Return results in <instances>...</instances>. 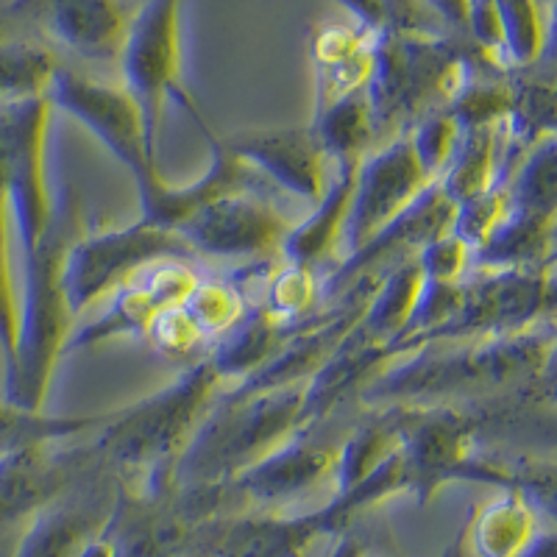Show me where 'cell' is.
<instances>
[{
  "label": "cell",
  "instance_id": "cell-1",
  "mask_svg": "<svg viewBox=\"0 0 557 557\" xmlns=\"http://www.w3.org/2000/svg\"><path fill=\"white\" fill-rule=\"evenodd\" d=\"M552 348L555 335L549 321L513 335L457 341L446 346L426 343L391 362L360 396L371 405L430 407L455 396L524 385L527 380H539L541 371L549 368Z\"/></svg>",
  "mask_w": 557,
  "mask_h": 557
},
{
  "label": "cell",
  "instance_id": "cell-2",
  "mask_svg": "<svg viewBox=\"0 0 557 557\" xmlns=\"http://www.w3.org/2000/svg\"><path fill=\"white\" fill-rule=\"evenodd\" d=\"M307 382L260 393H226L168 471H153V491L228 485L237 474L305 430Z\"/></svg>",
  "mask_w": 557,
  "mask_h": 557
},
{
  "label": "cell",
  "instance_id": "cell-3",
  "mask_svg": "<svg viewBox=\"0 0 557 557\" xmlns=\"http://www.w3.org/2000/svg\"><path fill=\"white\" fill-rule=\"evenodd\" d=\"M67 218L57 212L51 235L34 251L23 253V293H20V326L14 357L7 366V393L3 399L20 407L39 410L48 399L53 374L73 337V310L64 296L62 265L67 246Z\"/></svg>",
  "mask_w": 557,
  "mask_h": 557
},
{
  "label": "cell",
  "instance_id": "cell-4",
  "mask_svg": "<svg viewBox=\"0 0 557 557\" xmlns=\"http://www.w3.org/2000/svg\"><path fill=\"white\" fill-rule=\"evenodd\" d=\"M471 73V57L441 34L387 32L374 37L366 92L376 139L407 134L426 112L446 107Z\"/></svg>",
  "mask_w": 557,
  "mask_h": 557
},
{
  "label": "cell",
  "instance_id": "cell-5",
  "mask_svg": "<svg viewBox=\"0 0 557 557\" xmlns=\"http://www.w3.org/2000/svg\"><path fill=\"white\" fill-rule=\"evenodd\" d=\"M221 376L212 362H193L176 382L121 407L96 441L98 457L128 469H171L215 405Z\"/></svg>",
  "mask_w": 557,
  "mask_h": 557
},
{
  "label": "cell",
  "instance_id": "cell-6",
  "mask_svg": "<svg viewBox=\"0 0 557 557\" xmlns=\"http://www.w3.org/2000/svg\"><path fill=\"white\" fill-rule=\"evenodd\" d=\"M117 64L123 73V89L137 103L153 153H159V128L168 101L182 103L193 114L203 137L212 134L184 87L182 0H146L139 12L128 17L126 42Z\"/></svg>",
  "mask_w": 557,
  "mask_h": 557
},
{
  "label": "cell",
  "instance_id": "cell-7",
  "mask_svg": "<svg viewBox=\"0 0 557 557\" xmlns=\"http://www.w3.org/2000/svg\"><path fill=\"white\" fill-rule=\"evenodd\" d=\"M51 112L48 98L0 107V193L23 253L34 251L57 223L59 209L48 184Z\"/></svg>",
  "mask_w": 557,
  "mask_h": 557
},
{
  "label": "cell",
  "instance_id": "cell-8",
  "mask_svg": "<svg viewBox=\"0 0 557 557\" xmlns=\"http://www.w3.org/2000/svg\"><path fill=\"white\" fill-rule=\"evenodd\" d=\"M190 248L176 232L143 221L73 240L64 253L62 282L73 315H84L139 268L159 260H187Z\"/></svg>",
  "mask_w": 557,
  "mask_h": 557
},
{
  "label": "cell",
  "instance_id": "cell-9",
  "mask_svg": "<svg viewBox=\"0 0 557 557\" xmlns=\"http://www.w3.org/2000/svg\"><path fill=\"white\" fill-rule=\"evenodd\" d=\"M48 101L53 109L67 112L73 121L82 123L89 134H96L98 143L132 173L139 201L151 198L168 182L159 173L157 153L148 146L139 109L126 89L59 67L48 89Z\"/></svg>",
  "mask_w": 557,
  "mask_h": 557
},
{
  "label": "cell",
  "instance_id": "cell-10",
  "mask_svg": "<svg viewBox=\"0 0 557 557\" xmlns=\"http://www.w3.org/2000/svg\"><path fill=\"white\" fill-rule=\"evenodd\" d=\"M474 273L476 276L466 278V293L455 315L426 343L513 335L552 318V307H555L552 265Z\"/></svg>",
  "mask_w": 557,
  "mask_h": 557
},
{
  "label": "cell",
  "instance_id": "cell-11",
  "mask_svg": "<svg viewBox=\"0 0 557 557\" xmlns=\"http://www.w3.org/2000/svg\"><path fill=\"white\" fill-rule=\"evenodd\" d=\"M430 184L432 178L418 165L407 134L387 139L380 151L368 153L357 165L355 193L348 203L337 251L343 257L360 251L387 223L396 221Z\"/></svg>",
  "mask_w": 557,
  "mask_h": 557
},
{
  "label": "cell",
  "instance_id": "cell-12",
  "mask_svg": "<svg viewBox=\"0 0 557 557\" xmlns=\"http://www.w3.org/2000/svg\"><path fill=\"white\" fill-rule=\"evenodd\" d=\"M287 221L271 201L251 190H235L209 201L176 228L193 253L218 260H248L260 253L282 251Z\"/></svg>",
  "mask_w": 557,
  "mask_h": 557
},
{
  "label": "cell",
  "instance_id": "cell-13",
  "mask_svg": "<svg viewBox=\"0 0 557 557\" xmlns=\"http://www.w3.org/2000/svg\"><path fill=\"white\" fill-rule=\"evenodd\" d=\"M399 446L410 474V491L421 499H430L446 482L469 480L480 455L469 416L444 405L401 407Z\"/></svg>",
  "mask_w": 557,
  "mask_h": 557
},
{
  "label": "cell",
  "instance_id": "cell-14",
  "mask_svg": "<svg viewBox=\"0 0 557 557\" xmlns=\"http://www.w3.org/2000/svg\"><path fill=\"white\" fill-rule=\"evenodd\" d=\"M451 221H455V201L441 190V184L432 182L380 235L371 237L360 251L343 257L335 271L326 273L321 282V296H341L357 278L380 276L393 265L412 260L426 243L451 232Z\"/></svg>",
  "mask_w": 557,
  "mask_h": 557
},
{
  "label": "cell",
  "instance_id": "cell-15",
  "mask_svg": "<svg viewBox=\"0 0 557 557\" xmlns=\"http://www.w3.org/2000/svg\"><path fill=\"white\" fill-rule=\"evenodd\" d=\"M196 285L198 273L184 260H159L139 268L123 285L114 287L109 310L70 337L67 351L117 337H146L153 318L168 307L182 305Z\"/></svg>",
  "mask_w": 557,
  "mask_h": 557
},
{
  "label": "cell",
  "instance_id": "cell-16",
  "mask_svg": "<svg viewBox=\"0 0 557 557\" xmlns=\"http://www.w3.org/2000/svg\"><path fill=\"white\" fill-rule=\"evenodd\" d=\"M218 143L243 165L260 171L276 187L307 203H315L330 184V157L312 126L246 128L218 137Z\"/></svg>",
  "mask_w": 557,
  "mask_h": 557
},
{
  "label": "cell",
  "instance_id": "cell-17",
  "mask_svg": "<svg viewBox=\"0 0 557 557\" xmlns=\"http://www.w3.org/2000/svg\"><path fill=\"white\" fill-rule=\"evenodd\" d=\"M196 516L176 491L114 502L103 539L112 557H176L193 546Z\"/></svg>",
  "mask_w": 557,
  "mask_h": 557
},
{
  "label": "cell",
  "instance_id": "cell-18",
  "mask_svg": "<svg viewBox=\"0 0 557 557\" xmlns=\"http://www.w3.org/2000/svg\"><path fill=\"white\" fill-rule=\"evenodd\" d=\"M337 446L312 437V430H298L285 444L268 451L232 480L237 494L262 505L298 499L321 482L335 480Z\"/></svg>",
  "mask_w": 557,
  "mask_h": 557
},
{
  "label": "cell",
  "instance_id": "cell-19",
  "mask_svg": "<svg viewBox=\"0 0 557 557\" xmlns=\"http://www.w3.org/2000/svg\"><path fill=\"white\" fill-rule=\"evenodd\" d=\"M348 521L335 502L312 513H262L240 516L223 524L212 544L215 557H305L323 535H341Z\"/></svg>",
  "mask_w": 557,
  "mask_h": 557
},
{
  "label": "cell",
  "instance_id": "cell-20",
  "mask_svg": "<svg viewBox=\"0 0 557 557\" xmlns=\"http://www.w3.org/2000/svg\"><path fill=\"white\" fill-rule=\"evenodd\" d=\"M399 357H405L401 343L366 341L351 330V335L335 348V355L307 380L305 430L321 424L351 393L366 391Z\"/></svg>",
  "mask_w": 557,
  "mask_h": 557
},
{
  "label": "cell",
  "instance_id": "cell-21",
  "mask_svg": "<svg viewBox=\"0 0 557 557\" xmlns=\"http://www.w3.org/2000/svg\"><path fill=\"white\" fill-rule=\"evenodd\" d=\"M114 502L112 491L92 499H67L62 494L23 524L12 557H82V552L107 530Z\"/></svg>",
  "mask_w": 557,
  "mask_h": 557
},
{
  "label": "cell",
  "instance_id": "cell-22",
  "mask_svg": "<svg viewBox=\"0 0 557 557\" xmlns=\"http://www.w3.org/2000/svg\"><path fill=\"white\" fill-rule=\"evenodd\" d=\"M57 446H32L0 457V530L28 524L64 494L76 457L59 455Z\"/></svg>",
  "mask_w": 557,
  "mask_h": 557
},
{
  "label": "cell",
  "instance_id": "cell-23",
  "mask_svg": "<svg viewBox=\"0 0 557 557\" xmlns=\"http://www.w3.org/2000/svg\"><path fill=\"white\" fill-rule=\"evenodd\" d=\"M45 28L70 53L87 62H117L128 14L121 0H37Z\"/></svg>",
  "mask_w": 557,
  "mask_h": 557
},
{
  "label": "cell",
  "instance_id": "cell-24",
  "mask_svg": "<svg viewBox=\"0 0 557 557\" xmlns=\"http://www.w3.org/2000/svg\"><path fill=\"white\" fill-rule=\"evenodd\" d=\"M207 139L209 148H212V162H209L207 173L196 178V182L182 184V187L171 182L162 184L151 198L139 201L143 203V221L176 232L187 218L196 215L198 209L207 207L209 201H215V198L228 196V193L235 190H248V168L218 143L215 132L207 134Z\"/></svg>",
  "mask_w": 557,
  "mask_h": 557
},
{
  "label": "cell",
  "instance_id": "cell-25",
  "mask_svg": "<svg viewBox=\"0 0 557 557\" xmlns=\"http://www.w3.org/2000/svg\"><path fill=\"white\" fill-rule=\"evenodd\" d=\"M355 176L357 165H335V176L330 178L323 196L312 203L310 215L290 226L285 243H282V253L287 262L318 271L323 262L335 257V251L341 248L351 193H355Z\"/></svg>",
  "mask_w": 557,
  "mask_h": 557
},
{
  "label": "cell",
  "instance_id": "cell-26",
  "mask_svg": "<svg viewBox=\"0 0 557 557\" xmlns=\"http://www.w3.org/2000/svg\"><path fill=\"white\" fill-rule=\"evenodd\" d=\"M374 62V37L360 28L326 26L312 39L315 112L337 98L366 89Z\"/></svg>",
  "mask_w": 557,
  "mask_h": 557
},
{
  "label": "cell",
  "instance_id": "cell-27",
  "mask_svg": "<svg viewBox=\"0 0 557 557\" xmlns=\"http://www.w3.org/2000/svg\"><path fill=\"white\" fill-rule=\"evenodd\" d=\"M557 215H539L507 207L505 218L480 246L471 251L474 271L552 265Z\"/></svg>",
  "mask_w": 557,
  "mask_h": 557
},
{
  "label": "cell",
  "instance_id": "cell-28",
  "mask_svg": "<svg viewBox=\"0 0 557 557\" xmlns=\"http://www.w3.org/2000/svg\"><path fill=\"white\" fill-rule=\"evenodd\" d=\"M539 507L521 491H502L485 502L462 527L466 546L474 557H519L539 532Z\"/></svg>",
  "mask_w": 557,
  "mask_h": 557
},
{
  "label": "cell",
  "instance_id": "cell-29",
  "mask_svg": "<svg viewBox=\"0 0 557 557\" xmlns=\"http://www.w3.org/2000/svg\"><path fill=\"white\" fill-rule=\"evenodd\" d=\"M505 146V123L502 126L460 132V143H457L455 153H451V162L441 173V178H437L441 190L451 201L460 203L491 190L496 184H505L507 171H510Z\"/></svg>",
  "mask_w": 557,
  "mask_h": 557
},
{
  "label": "cell",
  "instance_id": "cell-30",
  "mask_svg": "<svg viewBox=\"0 0 557 557\" xmlns=\"http://www.w3.org/2000/svg\"><path fill=\"white\" fill-rule=\"evenodd\" d=\"M121 407L103 412H84V416H57L48 412L45 407L32 410V407H20L9 399H0V457L12 455L20 449H32V446H53L78 437L89 430L101 432Z\"/></svg>",
  "mask_w": 557,
  "mask_h": 557
},
{
  "label": "cell",
  "instance_id": "cell-31",
  "mask_svg": "<svg viewBox=\"0 0 557 557\" xmlns=\"http://www.w3.org/2000/svg\"><path fill=\"white\" fill-rule=\"evenodd\" d=\"M296 326H285V323L273 321L268 312L260 307L240 318V321L226 332V341L218 346L215 357H209L215 374L221 382L226 380H246V376L257 374L260 368H265L273 357L282 351L287 341H290Z\"/></svg>",
  "mask_w": 557,
  "mask_h": 557
},
{
  "label": "cell",
  "instance_id": "cell-32",
  "mask_svg": "<svg viewBox=\"0 0 557 557\" xmlns=\"http://www.w3.org/2000/svg\"><path fill=\"white\" fill-rule=\"evenodd\" d=\"M310 126L315 128L332 165H360L374 148L376 126L366 89L348 92L318 109Z\"/></svg>",
  "mask_w": 557,
  "mask_h": 557
},
{
  "label": "cell",
  "instance_id": "cell-33",
  "mask_svg": "<svg viewBox=\"0 0 557 557\" xmlns=\"http://www.w3.org/2000/svg\"><path fill=\"white\" fill-rule=\"evenodd\" d=\"M418 290H421V268L416 257L382 273L374 296L355 326L357 335L374 343H399L416 307Z\"/></svg>",
  "mask_w": 557,
  "mask_h": 557
},
{
  "label": "cell",
  "instance_id": "cell-34",
  "mask_svg": "<svg viewBox=\"0 0 557 557\" xmlns=\"http://www.w3.org/2000/svg\"><path fill=\"white\" fill-rule=\"evenodd\" d=\"M401 444V407H387L374 421L362 424L337 446L335 494H343L385 462Z\"/></svg>",
  "mask_w": 557,
  "mask_h": 557
},
{
  "label": "cell",
  "instance_id": "cell-35",
  "mask_svg": "<svg viewBox=\"0 0 557 557\" xmlns=\"http://www.w3.org/2000/svg\"><path fill=\"white\" fill-rule=\"evenodd\" d=\"M59 62L45 45L9 39L0 42V107L48 98Z\"/></svg>",
  "mask_w": 557,
  "mask_h": 557
},
{
  "label": "cell",
  "instance_id": "cell-36",
  "mask_svg": "<svg viewBox=\"0 0 557 557\" xmlns=\"http://www.w3.org/2000/svg\"><path fill=\"white\" fill-rule=\"evenodd\" d=\"M507 207L557 215V139L546 137L524 153L505 178Z\"/></svg>",
  "mask_w": 557,
  "mask_h": 557
},
{
  "label": "cell",
  "instance_id": "cell-37",
  "mask_svg": "<svg viewBox=\"0 0 557 557\" xmlns=\"http://www.w3.org/2000/svg\"><path fill=\"white\" fill-rule=\"evenodd\" d=\"M505 39V67L539 64L549 42L546 0H494Z\"/></svg>",
  "mask_w": 557,
  "mask_h": 557
},
{
  "label": "cell",
  "instance_id": "cell-38",
  "mask_svg": "<svg viewBox=\"0 0 557 557\" xmlns=\"http://www.w3.org/2000/svg\"><path fill=\"white\" fill-rule=\"evenodd\" d=\"M315 273L318 271L312 268L287 260L285 265L273 268L265 276V298H262L260 310L285 326L305 323L307 318L315 315L318 296H321V282Z\"/></svg>",
  "mask_w": 557,
  "mask_h": 557
},
{
  "label": "cell",
  "instance_id": "cell-39",
  "mask_svg": "<svg viewBox=\"0 0 557 557\" xmlns=\"http://www.w3.org/2000/svg\"><path fill=\"white\" fill-rule=\"evenodd\" d=\"M513 84V103L507 114V146L530 151L541 139L555 137V87L549 78H527Z\"/></svg>",
  "mask_w": 557,
  "mask_h": 557
},
{
  "label": "cell",
  "instance_id": "cell-40",
  "mask_svg": "<svg viewBox=\"0 0 557 557\" xmlns=\"http://www.w3.org/2000/svg\"><path fill=\"white\" fill-rule=\"evenodd\" d=\"M510 103H513V84L471 73L455 96L449 98L446 109L457 121L460 132H469V128H487L507 123Z\"/></svg>",
  "mask_w": 557,
  "mask_h": 557
},
{
  "label": "cell",
  "instance_id": "cell-41",
  "mask_svg": "<svg viewBox=\"0 0 557 557\" xmlns=\"http://www.w3.org/2000/svg\"><path fill=\"white\" fill-rule=\"evenodd\" d=\"M182 310L187 312L193 326L201 332L203 341L226 335L246 315L240 290L223 285V282H201V278L182 301Z\"/></svg>",
  "mask_w": 557,
  "mask_h": 557
},
{
  "label": "cell",
  "instance_id": "cell-42",
  "mask_svg": "<svg viewBox=\"0 0 557 557\" xmlns=\"http://www.w3.org/2000/svg\"><path fill=\"white\" fill-rule=\"evenodd\" d=\"M410 137L412 153H416L418 165L432 182L441 178V173L446 171V165L451 162V153H455L457 143H460V126L449 114V109H432L426 112L416 126L407 132Z\"/></svg>",
  "mask_w": 557,
  "mask_h": 557
},
{
  "label": "cell",
  "instance_id": "cell-43",
  "mask_svg": "<svg viewBox=\"0 0 557 557\" xmlns=\"http://www.w3.org/2000/svg\"><path fill=\"white\" fill-rule=\"evenodd\" d=\"M20 326V290L12 268V215L0 193V357L3 368L12 362Z\"/></svg>",
  "mask_w": 557,
  "mask_h": 557
},
{
  "label": "cell",
  "instance_id": "cell-44",
  "mask_svg": "<svg viewBox=\"0 0 557 557\" xmlns=\"http://www.w3.org/2000/svg\"><path fill=\"white\" fill-rule=\"evenodd\" d=\"M416 262L421 268V278L424 282H437V285H462L474 273L471 248L455 232H446V235L426 243L418 251Z\"/></svg>",
  "mask_w": 557,
  "mask_h": 557
},
{
  "label": "cell",
  "instance_id": "cell-45",
  "mask_svg": "<svg viewBox=\"0 0 557 557\" xmlns=\"http://www.w3.org/2000/svg\"><path fill=\"white\" fill-rule=\"evenodd\" d=\"M505 212H507V190H505V184H496V187L469 198V201L455 203L451 232H455V235L471 248V251H474V248L480 246L491 232H494L496 223L505 218Z\"/></svg>",
  "mask_w": 557,
  "mask_h": 557
},
{
  "label": "cell",
  "instance_id": "cell-46",
  "mask_svg": "<svg viewBox=\"0 0 557 557\" xmlns=\"http://www.w3.org/2000/svg\"><path fill=\"white\" fill-rule=\"evenodd\" d=\"M146 337L151 341V346L157 348L159 355L168 357V360H187L203 343L201 332L193 326V321L182 310V305L168 307V310L159 312L151 326H148Z\"/></svg>",
  "mask_w": 557,
  "mask_h": 557
},
{
  "label": "cell",
  "instance_id": "cell-47",
  "mask_svg": "<svg viewBox=\"0 0 557 557\" xmlns=\"http://www.w3.org/2000/svg\"><path fill=\"white\" fill-rule=\"evenodd\" d=\"M462 32L469 34L474 48L487 62L494 64V67L496 64L505 67V39H502V23L494 0H469Z\"/></svg>",
  "mask_w": 557,
  "mask_h": 557
},
{
  "label": "cell",
  "instance_id": "cell-48",
  "mask_svg": "<svg viewBox=\"0 0 557 557\" xmlns=\"http://www.w3.org/2000/svg\"><path fill=\"white\" fill-rule=\"evenodd\" d=\"M437 23L444 26L460 28L466 26V12H469V0H418Z\"/></svg>",
  "mask_w": 557,
  "mask_h": 557
},
{
  "label": "cell",
  "instance_id": "cell-49",
  "mask_svg": "<svg viewBox=\"0 0 557 557\" xmlns=\"http://www.w3.org/2000/svg\"><path fill=\"white\" fill-rule=\"evenodd\" d=\"M557 541H555V532L552 530H539L532 535L530 544L524 546L519 557H557Z\"/></svg>",
  "mask_w": 557,
  "mask_h": 557
},
{
  "label": "cell",
  "instance_id": "cell-50",
  "mask_svg": "<svg viewBox=\"0 0 557 557\" xmlns=\"http://www.w3.org/2000/svg\"><path fill=\"white\" fill-rule=\"evenodd\" d=\"M326 557H366V544H362V539L351 535V532H341L337 544L332 546Z\"/></svg>",
  "mask_w": 557,
  "mask_h": 557
},
{
  "label": "cell",
  "instance_id": "cell-51",
  "mask_svg": "<svg viewBox=\"0 0 557 557\" xmlns=\"http://www.w3.org/2000/svg\"><path fill=\"white\" fill-rule=\"evenodd\" d=\"M441 557H474V555L469 552V546H466V535L460 532V535L449 544V549H446Z\"/></svg>",
  "mask_w": 557,
  "mask_h": 557
},
{
  "label": "cell",
  "instance_id": "cell-52",
  "mask_svg": "<svg viewBox=\"0 0 557 557\" xmlns=\"http://www.w3.org/2000/svg\"><path fill=\"white\" fill-rule=\"evenodd\" d=\"M82 557H112V555H109L107 539H103V535H101V539L92 541V544H89L87 549L82 552Z\"/></svg>",
  "mask_w": 557,
  "mask_h": 557
},
{
  "label": "cell",
  "instance_id": "cell-53",
  "mask_svg": "<svg viewBox=\"0 0 557 557\" xmlns=\"http://www.w3.org/2000/svg\"><path fill=\"white\" fill-rule=\"evenodd\" d=\"M176 557H215V552H212V546H207V549H196V546H190V549H184L182 555Z\"/></svg>",
  "mask_w": 557,
  "mask_h": 557
},
{
  "label": "cell",
  "instance_id": "cell-54",
  "mask_svg": "<svg viewBox=\"0 0 557 557\" xmlns=\"http://www.w3.org/2000/svg\"><path fill=\"white\" fill-rule=\"evenodd\" d=\"M546 3H549V0H546Z\"/></svg>",
  "mask_w": 557,
  "mask_h": 557
}]
</instances>
